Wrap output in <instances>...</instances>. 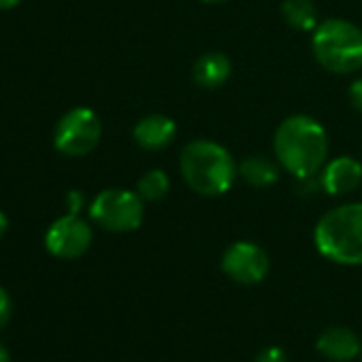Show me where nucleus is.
Listing matches in <instances>:
<instances>
[{"label":"nucleus","mask_w":362,"mask_h":362,"mask_svg":"<svg viewBox=\"0 0 362 362\" xmlns=\"http://www.w3.org/2000/svg\"><path fill=\"white\" fill-rule=\"evenodd\" d=\"M103 136V122L96 111L75 107L66 111L54 130V145L69 158H81L96 149Z\"/></svg>","instance_id":"nucleus-6"},{"label":"nucleus","mask_w":362,"mask_h":362,"mask_svg":"<svg viewBox=\"0 0 362 362\" xmlns=\"http://www.w3.org/2000/svg\"><path fill=\"white\" fill-rule=\"evenodd\" d=\"M92 226L77 214H66L52 222L45 233V247L60 260H77L92 245Z\"/></svg>","instance_id":"nucleus-8"},{"label":"nucleus","mask_w":362,"mask_h":362,"mask_svg":"<svg viewBox=\"0 0 362 362\" xmlns=\"http://www.w3.org/2000/svg\"><path fill=\"white\" fill-rule=\"evenodd\" d=\"M254 362H288V354L281 347L271 345V347H264L262 351H258Z\"/></svg>","instance_id":"nucleus-17"},{"label":"nucleus","mask_w":362,"mask_h":362,"mask_svg":"<svg viewBox=\"0 0 362 362\" xmlns=\"http://www.w3.org/2000/svg\"><path fill=\"white\" fill-rule=\"evenodd\" d=\"M201 3H207V5H222V3H228V0H201Z\"/></svg>","instance_id":"nucleus-23"},{"label":"nucleus","mask_w":362,"mask_h":362,"mask_svg":"<svg viewBox=\"0 0 362 362\" xmlns=\"http://www.w3.org/2000/svg\"><path fill=\"white\" fill-rule=\"evenodd\" d=\"M132 136H134V141H136L139 147H143L147 151H160V149H166L175 141V136H177V124L168 115L151 113V115L141 117L134 124Z\"/></svg>","instance_id":"nucleus-11"},{"label":"nucleus","mask_w":362,"mask_h":362,"mask_svg":"<svg viewBox=\"0 0 362 362\" xmlns=\"http://www.w3.org/2000/svg\"><path fill=\"white\" fill-rule=\"evenodd\" d=\"M360 360H362V349H360Z\"/></svg>","instance_id":"nucleus-24"},{"label":"nucleus","mask_w":362,"mask_h":362,"mask_svg":"<svg viewBox=\"0 0 362 362\" xmlns=\"http://www.w3.org/2000/svg\"><path fill=\"white\" fill-rule=\"evenodd\" d=\"M313 243L320 256L334 264H362V201L328 209L313 228Z\"/></svg>","instance_id":"nucleus-3"},{"label":"nucleus","mask_w":362,"mask_h":362,"mask_svg":"<svg viewBox=\"0 0 362 362\" xmlns=\"http://www.w3.org/2000/svg\"><path fill=\"white\" fill-rule=\"evenodd\" d=\"M230 73H233V62L222 52H207L192 66V77L197 86L205 90L222 88L230 79Z\"/></svg>","instance_id":"nucleus-12"},{"label":"nucleus","mask_w":362,"mask_h":362,"mask_svg":"<svg viewBox=\"0 0 362 362\" xmlns=\"http://www.w3.org/2000/svg\"><path fill=\"white\" fill-rule=\"evenodd\" d=\"M22 0H0V11H9V9H16Z\"/></svg>","instance_id":"nucleus-21"},{"label":"nucleus","mask_w":362,"mask_h":362,"mask_svg":"<svg viewBox=\"0 0 362 362\" xmlns=\"http://www.w3.org/2000/svg\"><path fill=\"white\" fill-rule=\"evenodd\" d=\"M83 205H86V197H83L79 190H71V192L66 194V207H69V214H77V216H79V211L83 209Z\"/></svg>","instance_id":"nucleus-19"},{"label":"nucleus","mask_w":362,"mask_h":362,"mask_svg":"<svg viewBox=\"0 0 362 362\" xmlns=\"http://www.w3.org/2000/svg\"><path fill=\"white\" fill-rule=\"evenodd\" d=\"M273 151L281 170L294 179H309L320 175L328 160V134L315 117L296 113L277 126Z\"/></svg>","instance_id":"nucleus-1"},{"label":"nucleus","mask_w":362,"mask_h":362,"mask_svg":"<svg viewBox=\"0 0 362 362\" xmlns=\"http://www.w3.org/2000/svg\"><path fill=\"white\" fill-rule=\"evenodd\" d=\"M347 98H349V105L354 107V111L362 113V77H358V79L351 81L349 92H347Z\"/></svg>","instance_id":"nucleus-18"},{"label":"nucleus","mask_w":362,"mask_h":362,"mask_svg":"<svg viewBox=\"0 0 362 362\" xmlns=\"http://www.w3.org/2000/svg\"><path fill=\"white\" fill-rule=\"evenodd\" d=\"M0 362H11V356H9V351H7V347L0 343Z\"/></svg>","instance_id":"nucleus-22"},{"label":"nucleus","mask_w":362,"mask_h":362,"mask_svg":"<svg viewBox=\"0 0 362 362\" xmlns=\"http://www.w3.org/2000/svg\"><path fill=\"white\" fill-rule=\"evenodd\" d=\"M168 190H170V179H168L166 170H162V168H149L136 181V194L145 203L162 201L168 194Z\"/></svg>","instance_id":"nucleus-15"},{"label":"nucleus","mask_w":362,"mask_h":362,"mask_svg":"<svg viewBox=\"0 0 362 362\" xmlns=\"http://www.w3.org/2000/svg\"><path fill=\"white\" fill-rule=\"evenodd\" d=\"M224 275L239 286H256L264 281L271 271L269 254L252 241H235L222 256Z\"/></svg>","instance_id":"nucleus-7"},{"label":"nucleus","mask_w":362,"mask_h":362,"mask_svg":"<svg viewBox=\"0 0 362 362\" xmlns=\"http://www.w3.org/2000/svg\"><path fill=\"white\" fill-rule=\"evenodd\" d=\"M320 186L330 197H345L362 184V162L354 156H337L326 160L320 170Z\"/></svg>","instance_id":"nucleus-9"},{"label":"nucleus","mask_w":362,"mask_h":362,"mask_svg":"<svg viewBox=\"0 0 362 362\" xmlns=\"http://www.w3.org/2000/svg\"><path fill=\"white\" fill-rule=\"evenodd\" d=\"M281 173V166L277 160H271L267 156H247L239 162V177L247 186L264 190L277 184Z\"/></svg>","instance_id":"nucleus-13"},{"label":"nucleus","mask_w":362,"mask_h":362,"mask_svg":"<svg viewBox=\"0 0 362 362\" xmlns=\"http://www.w3.org/2000/svg\"><path fill=\"white\" fill-rule=\"evenodd\" d=\"M179 173L192 192L214 199L230 192L239 177V164L222 143L194 139L179 153Z\"/></svg>","instance_id":"nucleus-2"},{"label":"nucleus","mask_w":362,"mask_h":362,"mask_svg":"<svg viewBox=\"0 0 362 362\" xmlns=\"http://www.w3.org/2000/svg\"><path fill=\"white\" fill-rule=\"evenodd\" d=\"M90 218L107 233H132L143 224L145 201L136 194V190L109 188L96 194L90 203Z\"/></svg>","instance_id":"nucleus-5"},{"label":"nucleus","mask_w":362,"mask_h":362,"mask_svg":"<svg viewBox=\"0 0 362 362\" xmlns=\"http://www.w3.org/2000/svg\"><path fill=\"white\" fill-rule=\"evenodd\" d=\"M284 22L298 33H313L317 22V9L311 0H284L281 3Z\"/></svg>","instance_id":"nucleus-14"},{"label":"nucleus","mask_w":362,"mask_h":362,"mask_svg":"<svg viewBox=\"0 0 362 362\" xmlns=\"http://www.w3.org/2000/svg\"><path fill=\"white\" fill-rule=\"evenodd\" d=\"M7 230H9V218L3 211H0V239L7 235Z\"/></svg>","instance_id":"nucleus-20"},{"label":"nucleus","mask_w":362,"mask_h":362,"mask_svg":"<svg viewBox=\"0 0 362 362\" xmlns=\"http://www.w3.org/2000/svg\"><path fill=\"white\" fill-rule=\"evenodd\" d=\"M311 52L322 69L351 75L362 69V28L343 18H328L315 26Z\"/></svg>","instance_id":"nucleus-4"},{"label":"nucleus","mask_w":362,"mask_h":362,"mask_svg":"<svg viewBox=\"0 0 362 362\" xmlns=\"http://www.w3.org/2000/svg\"><path fill=\"white\" fill-rule=\"evenodd\" d=\"M315 347L330 362H349L360 356L362 341L349 326H328L317 337Z\"/></svg>","instance_id":"nucleus-10"},{"label":"nucleus","mask_w":362,"mask_h":362,"mask_svg":"<svg viewBox=\"0 0 362 362\" xmlns=\"http://www.w3.org/2000/svg\"><path fill=\"white\" fill-rule=\"evenodd\" d=\"M11 315H13V300H11V294L0 288V330H3L9 322H11Z\"/></svg>","instance_id":"nucleus-16"}]
</instances>
